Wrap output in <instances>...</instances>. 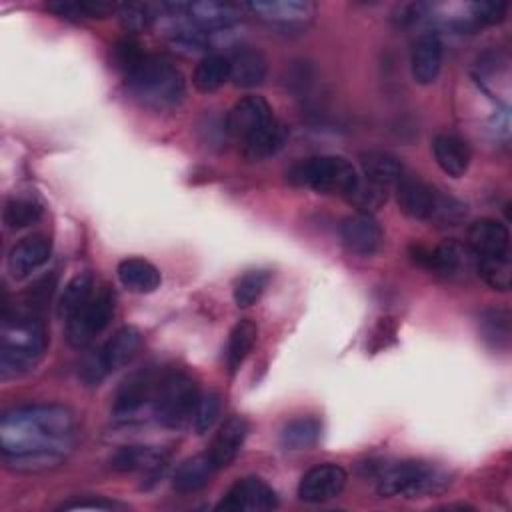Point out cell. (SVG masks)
Here are the masks:
<instances>
[{
	"mask_svg": "<svg viewBox=\"0 0 512 512\" xmlns=\"http://www.w3.org/2000/svg\"><path fill=\"white\" fill-rule=\"evenodd\" d=\"M74 416L62 406H22L6 412L0 422V442L6 462L16 468H44L60 462L74 434Z\"/></svg>",
	"mask_w": 512,
	"mask_h": 512,
	"instance_id": "1",
	"label": "cell"
},
{
	"mask_svg": "<svg viewBox=\"0 0 512 512\" xmlns=\"http://www.w3.org/2000/svg\"><path fill=\"white\" fill-rule=\"evenodd\" d=\"M48 348V332L42 316L16 310L4 312L0 330V374L20 376L36 368Z\"/></svg>",
	"mask_w": 512,
	"mask_h": 512,
	"instance_id": "2",
	"label": "cell"
},
{
	"mask_svg": "<svg viewBox=\"0 0 512 512\" xmlns=\"http://www.w3.org/2000/svg\"><path fill=\"white\" fill-rule=\"evenodd\" d=\"M130 94L146 108L162 112L176 108L184 98V76L164 56L144 54L140 64L126 76Z\"/></svg>",
	"mask_w": 512,
	"mask_h": 512,
	"instance_id": "3",
	"label": "cell"
},
{
	"mask_svg": "<svg viewBox=\"0 0 512 512\" xmlns=\"http://www.w3.org/2000/svg\"><path fill=\"white\" fill-rule=\"evenodd\" d=\"M360 174L342 156H312L298 164H294L288 172V180L298 186H308L322 194H340L348 196V192L356 186Z\"/></svg>",
	"mask_w": 512,
	"mask_h": 512,
	"instance_id": "4",
	"label": "cell"
},
{
	"mask_svg": "<svg viewBox=\"0 0 512 512\" xmlns=\"http://www.w3.org/2000/svg\"><path fill=\"white\" fill-rule=\"evenodd\" d=\"M444 476L428 462L404 460L384 468L378 476L380 496H422L436 492L444 486Z\"/></svg>",
	"mask_w": 512,
	"mask_h": 512,
	"instance_id": "5",
	"label": "cell"
},
{
	"mask_svg": "<svg viewBox=\"0 0 512 512\" xmlns=\"http://www.w3.org/2000/svg\"><path fill=\"white\" fill-rule=\"evenodd\" d=\"M198 390L192 378L180 372H168L162 376L156 398H154V414L160 424L166 428H182L188 420H192Z\"/></svg>",
	"mask_w": 512,
	"mask_h": 512,
	"instance_id": "6",
	"label": "cell"
},
{
	"mask_svg": "<svg viewBox=\"0 0 512 512\" xmlns=\"http://www.w3.org/2000/svg\"><path fill=\"white\" fill-rule=\"evenodd\" d=\"M114 316V294L108 286L94 288L90 300L66 322V340L74 348L88 346Z\"/></svg>",
	"mask_w": 512,
	"mask_h": 512,
	"instance_id": "7",
	"label": "cell"
},
{
	"mask_svg": "<svg viewBox=\"0 0 512 512\" xmlns=\"http://www.w3.org/2000/svg\"><path fill=\"white\" fill-rule=\"evenodd\" d=\"M278 506L276 492L260 478L248 476L236 480L218 502L216 510L224 512H260Z\"/></svg>",
	"mask_w": 512,
	"mask_h": 512,
	"instance_id": "8",
	"label": "cell"
},
{
	"mask_svg": "<svg viewBox=\"0 0 512 512\" xmlns=\"http://www.w3.org/2000/svg\"><path fill=\"white\" fill-rule=\"evenodd\" d=\"M410 254L414 262L440 276L460 274L472 264V258H476L468 246H462L454 240H446L434 248L412 246Z\"/></svg>",
	"mask_w": 512,
	"mask_h": 512,
	"instance_id": "9",
	"label": "cell"
},
{
	"mask_svg": "<svg viewBox=\"0 0 512 512\" xmlns=\"http://www.w3.org/2000/svg\"><path fill=\"white\" fill-rule=\"evenodd\" d=\"M348 474L342 466L326 462L310 468L298 484V498L308 504H320L336 498L346 486Z\"/></svg>",
	"mask_w": 512,
	"mask_h": 512,
	"instance_id": "10",
	"label": "cell"
},
{
	"mask_svg": "<svg viewBox=\"0 0 512 512\" xmlns=\"http://www.w3.org/2000/svg\"><path fill=\"white\" fill-rule=\"evenodd\" d=\"M162 376L156 370H140L130 374L116 392L114 398V414L116 416H130L144 408L146 404H154L158 386Z\"/></svg>",
	"mask_w": 512,
	"mask_h": 512,
	"instance_id": "11",
	"label": "cell"
},
{
	"mask_svg": "<svg viewBox=\"0 0 512 512\" xmlns=\"http://www.w3.org/2000/svg\"><path fill=\"white\" fill-rule=\"evenodd\" d=\"M272 120V108L262 96H244L230 108L226 116V128L234 138L244 142Z\"/></svg>",
	"mask_w": 512,
	"mask_h": 512,
	"instance_id": "12",
	"label": "cell"
},
{
	"mask_svg": "<svg viewBox=\"0 0 512 512\" xmlns=\"http://www.w3.org/2000/svg\"><path fill=\"white\" fill-rule=\"evenodd\" d=\"M340 238L344 246L358 256H372L384 244V232L368 212L346 216L340 224Z\"/></svg>",
	"mask_w": 512,
	"mask_h": 512,
	"instance_id": "13",
	"label": "cell"
},
{
	"mask_svg": "<svg viewBox=\"0 0 512 512\" xmlns=\"http://www.w3.org/2000/svg\"><path fill=\"white\" fill-rule=\"evenodd\" d=\"M396 200L402 210L412 220H430L438 206V194L430 184L420 180L418 176L402 174L396 182Z\"/></svg>",
	"mask_w": 512,
	"mask_h": 512,
	"instance_id": "14",
	"label": "cell"
},
{
	"mask_svg": "<svg viewBox=\"0 0 512 512\" xmlns=\"http://www.w3.org/2000/svg\"><path fill=\"white\" fill-rule=\"evenodd\" d=\"M242 8L278 26L304 24L316 12V4L308 0H256V2L242 4Z\"/></svg>",
	"mask_w": 512,
	"mask_h": 512,
	"instance_id": "15",
	"label": "cell"
},
{
	"mask_svg": "<svg viewBox=\"0 0 512 512\" xmlns=\"http://www.w3.org/2000/svg\"><path fill=\"white\" fill-rule=\"evenodd\" d=\"M52 252V244L42 234H32L22 238L18 244L12 246L8 254V272L20 280L30 276L34 270H38L42 264L48 262Z\"/></svg>",
	"mask_w": 512,
	"mask_h": 512,
	"instance_id": "16",
	"label": "cell"
},
{
	"mask_svg": "<svg viewBox=\"0 0 512 512\" xmlns=\"http://www.w3.org/2000/svg\"><path fill=\"white\" fill-rule=\"evenodd\" d=\"M412 76L418 84H432L442 68V40L436 32H424L416 38L410 52Z\"/></svg>",
	"mask_w": 512,
	"mask_h": 512,
	"instance_id": "17",
	"label": "cell"
},
{
	"mask_svg": "<svg viewBox=\"0 0 512 512\" xmlns=\"http://www.w3.org/2000/svg\"><path fill=\"white\" fill-rule=\"evenodd\" d=\"M510 234L508 228L492 218H480L468 228V248L476 258L508 254Z\"/></svg>",
	"mask_w": 512,
	"mask_h": 512,
	"instance_id": "18",
	"label": "cell"
},
{
	"mask_svg": "<svg viewBox=\"0 0 512 512\" xmlns=\"http://www.w3.org/2000/svg\"><path fill=\"white\" fill-rule=\"evenodd\" d=\"M246 434H248V422L242 416H232L220 426L208 450V456L216 466V470L228 466L238 456L246 440Z\"/></svg>",
	"mask_w": 512,
	"mask_h": 512,
	"instance_id": "19",
	"label": "cell"
},
{
	"mask_svg": "<svg viewBox=\"0 0 512 512\" xmlns=\"http://www.w3.org/2000/svg\"><path fill=\"white\" fill-rule=\"evenodd\" d=\"M230 82L238 88L260 86L266 78V58L258 48L242 46L230 58Z\"/></svg>",
	"mask_w": 512,
	"mask_h": 512,
	"instance_id": "20",
	"label": "cell"
},
{
	"mask_svg": "<svg viewBox=\"0 0 512 512\" xmlns=\"http://www.w3.org/2000/svg\"><path fill=\"white\" fill-rule=\"evenodd\" d=\"M432 154L442 172L452 178L464 176L470 166V146L456 134H438L432 140Z\"/></svg>",
	"mask_w": 512,
	"mask_h": 512,
	"instance_id": "21",
	"label": "cell"
},
{
	"mask_svg": "<svg viewBox=\"0 0 512 512\" xmlns=\"http://www.w3.org/2000/svg\"><path fill=\"white\" fill-rule=\"evenodd\" d=\"M240 8L242 6H236L230 2H212V0L186 2L184 16H188L192 24L198 26L200 30L212 32L236 22L240 16Z\"/></svg>",
	"mask_w": 512,
	"mask_h": 512,
	"instance_id": "22",
	"label": "cell"
},
{
	"mask_svg": "<svg viewBox=\"0 0 512 512\" xmlns=\"http://www.w3.org/2000/svg\"><path fill=\"white\" fill-rule=\"evenodd\" d=\"M360 168H362V178L382 186V188H390L396 186V182L402 178L404 168L402 162L384 150H368L360 154Z\"/></svg>",
	"mask_w": 512,
	"mask_h": 512,
	"instance_id": "23",
	"label": "cell"
},
{
	"mask_svg": "<svg viewBox=\"0 0 512 512\" xmlns=\"http://www.w3.org/2000/svg\"><path fill=\"white\" fill-rule=\"evenodd\" d=\"M116 272L122 286L136 294H150L162 282L160 270L144 258H126L118 264Z\"/></svg>",
	"mask_w": 512,
	"mask_h": 512,
	"instance_id": "24",
	"label": "cell"
},
{
	"mask_svg": "<svg viewBox=\"0 0 512 512\" xmlns=\"http://www.w3.org/2000/svg\"><path fill=\"white\" fill-rule=\"evenodd\" d=\"M214 472H216V466L212 464L208 452L198 454V456L184 460L176 468V472L172 476V486L180 494H192V492L202 490L210 482Z\"/></svg>",
	"mask_w": 512,
	"mask_h": 512,
	"instance_id": "25",
	"label": "cell"
},
{
	"mask_svg": "<svg viewBox=\"0 0 512 512\" xmlns=\"http://www.w3.org/2000/svg\"><path fill=\"white\" fill-rule=\"evenodd\" d=\"M140 346H142V338L136 328L124 326L116 330L114 336L100 348L108 372H114L124 364H128L138 354Z\"/></svg>",
	"mask_w": 512,
	"mask_h": 512,
	"instance_id": "26",
	"label": "cell"
},
{
	"mask_svg": "<svg viewBox=\"0 0 512 512\" xmlns=\"http://www.w3.org/2000/svg\"><path fill=\"white\" fill-rule=\"evenodd\" d=\"M164 466V456L160 450L150 446H124L116 450L110 458V468L116 472H134V470H158Z\"/></svg>",
	"mask_w": 512,
	"mask_h": 512,
	"instance_id": "27",
	"label": "cell"
},
{
	"mask_svg": "<svg viewBox=\"0 0 512 512\" xmlns=\"http://www.w3.org/2000/svg\"><path fill=\"white\" fill-rule=\"evenodd\" d=\"M286 138H288L286 126L274 118L268 126H264L262 130H258L256 134H252L250 138H246L242 142L244 144V156L248 160L268 158V156L276 154L282 148Z\"/></svg>",
	"mask_w": 512,
	"mask_h": 512,
	"instance_id": "28",
	"label": "cell"
},
{
	"mask_svg": "<svg viewBox=\"0 0 512 512\" xmlns=\"http://www.w3.org/2000/svg\"><path fill=\"white\" fill-rule=\"evenodd\" d=\"M228 80H230V62L222 54H208V56H204L196 64L194 74H192L194 88L198 92H204V94L218 90Z\"/></svg>",
	"mask_w": 512,
	"mask_h": 512,
	"instance_id": "29",
	"label": "cell"
},
{
	"mask_svg": "<svg viewBox=\"0 0 512 512\" xmlns=\"http://www.w3.org/2000/svg\"><path fill=\"white\" fill-rule=\"evenodd\" d=\"M94 292V280L88 272L76 274L64 288L62 296H60V304H58V316L62 320H70L92 296Z\"/></svg>",
	"mask_w": 512,
	"mask_h": 512,
	"instance_id": "30",
	"label": "cell"
},
{
	"mask_svg": "<svg viewBox=\"0 0 512 512\" xmlns=\"http://www.w3.org/2000/svg\"><path fill=\"white\" fill-rule=\"evenodd\" d=\"M256 334H258L256 324L250 320H240L230 330V338H228V346H226V366H228L230 374H234L246 360V356L256 340Z\"/></svg>",
	"mask_w": 512,
	"mask_h": 512,
	"instance_id": "31",
	"label": "cell"
},
{
	"mask_svg": "<svg viewBox=\"0 0 512 512\" xmlns=\"http://www.w3.org/2000/svg\"><path fill=\"white\" fill-rule=\"evenodd\" d=\"M320 438V422L312 416L290 420L280 432V444L286 450H306Z\"/></svg>",
	"mask_w": 512,
	"mask_h": 512,
	"instance_id": "32",
	"label": "cell"
},
{
	"mask_svg": "<svg viewBox=\"0 0 512 512\" xmlns=\"http://www.w3.org/2000/svg\"><path fill=\"white\" fill-rule=\"evenodd\" d=\"M46 8L58 16L86 20V18H104L116 10L114 4L102 0H56L48 2Z\"/></svg>",
	"mask_w": 512,
	"mask_h": 512,
	"instance_id": "33",
	"label": "cell"
},
{
	"mask_svg": "<svg viewBox=\"0 0 512 512\" xmlns=\"http://www.w3.org/2000/svg\"><path fill=\"white\" fill-rule=\"evenodd\" d=\"M476 270L482 276V280L500 292L510 290L512 284V262L510 254H500V256H486V258H476Z\"/></svg>",
	"mask_w": 512,
	"mask_h": 512,
	"instance_id": "34",
	"label": "cell"
},
{
	"mask_svg": "<svg viewBox=\"0 0 512 512\" xmlns=\"http://www.w3.org/2000/svg\"><path fill=\"white\" fill-rule=\"evenodd\" d=\"M270 280V274L264 270H250L242 274L234 284V302L240 308H248L258 302L262 296L266 284Z\"/></svg>",
	"mask_w": 512,
	"mask_h": 512,
	"instance_id": "35",
	"label": "cell"
},
{
	"mask_svg": "<svg viewBox=\"0 0 512 512\" xmlns=\"http://www.w3.org/2000/svg\"><path fill=\"white\" fill-rule=\"evenodd\" d=\"M42 216L38 202L30 198H12L4 206V224L10 230H20L34 224Z\"/></svg>",
	"mask_w": 512,
	"mask_h": 512,
	"instance_id": "36",
	"label": "cell"
},
{
	"mask_svg": "<svg viewBox=\"0 0 512 512\" xmlns=\"http://www.w3.org/2000/svg\"><path fill=\"white\" fill-rule=\"evenodd\" d=\"M386 196H388L386 188L376 186V184H372V182H368L360 176L356 186L348 192L346 200L350 204H354L356 208H360L362 212H370V210L380 208L386 202Z\"/></svg>",
	"mask_w": 512,
	"mask_h": 512,
	"instance_id": "37",
	"label": "cell"
},
{
	"mask_svg": "<svg viewBox=\"0 0 512 512\" xmlns=\"http://www.w3.org/2000/svg\"><path fill=\"white\" fill-rule=\"evenodd\" d=\"M482 334L494 348H506L510 342V314L506 310H490L482 316Z\"/></svg>",
	"mask_w": 512,
	"mask_h": 512,
	"instance_id": "38",
	"label": "cell"
},
{
	"mask_svg": "<svg viewBox=\"0 0 512 512\" xmlns=\"http://www.w3.org/2000/svg\"><path fill=\"white\" fill-rule=\"evenodd\" d=\"M56 288V276H44L40 280H36L26 292H24V308L22 312L26 314H34V316H42L46 304L50 302L52 294Z\"/></svg>",
	"mask_w": 512,
	"mask_h": 512,
	"instance_id": "39",
	"label": "cell"
},
{
	"mask_svg": "<svg viewBox=\"0 0 512 512\" xmlns=\"http://www.w3.org/2000/svg\"><path fill=\"white\" fill-rule=\"evenodd\" d=\"M220 416V396L216 392H204L198 396L192 420L196 434H206Z\"/></svg>",
	"mask_w": 512,
	"mask_h": 512,
	"instance_id": "40",
	"label": "cell"
},
{
	"mask_svg": "<svg viewBox=\"0 0 512 512\" xmlns=\"http://www.w3.org/2000/svg\"><path fill=\"white\" fill-rule=\"evenodd\" d=\"M146 52H142L140 44L132 38H126V40H120L112 46V64L124 74L128 76L138 64L140 60L144 58Z\"/></svg>",
	"mask_w": 512,
	"mask_h": 512,
	"instance_id": "41",
	"label": "cell"
},
{
	"mask_svg": "<svg viewBox=\"0 0 512 512\" xmlns=\"http://www.w3.org/2000/svg\"><path fill=\"white\" fill-rule=\"evenodd\" d=\"M118 16H120V22L126 30L140 32L154 18V6H150V4H124V6H120Z\"/></svg>",
	"mask_w": 512,
	"mask_h": 512,
	"instance_id": "42",
	"label": "cell"
},
{
	"mask_svg": "<svg viewBox=\"0 0 512 512\" xmlns=\"http://www.w3.org/2000/svg\"><path fill=\"white\" fill-rule=\"evenodd\" d=\"M78 374L86 386H98L104 380V376L108 374L106 362L102 358V350H94V352L86 354L80 362Z\"/></svg>",
	"mask_w": 512,
	"mask_h": 512,
	"instance_id": "43",
	"label": "cell"
},
{
	"mask_svg": "<svg viewBox=\"0 0 512 512\" xmlns=\"http://www.w3.org/2000/svg\"><path fill=\"white\" fill-rule=\"evenodd\" d=\"M508 6L504 2H494V0H486V2H476L472 4V16L476 22L480 24H498L504 20Z\"/></svg>",
	"mask_w": 512,
	"mask_h": 512,
	"instance_id": "44",
	"label": "cell"
},
{
	"mask_svg": "<svg viewBox=\"0 0 512 512\" xmlns=\"http://www.w3.org/2000/svg\"><path fill=\"white\" fill-rule=\"evenodd\" d=\"M426 10V4L422 2H408V4H400L392 16L396 26H410L414 24Z\"/></svg>",
	"mask_w": 512,
	"mask_h": 512,
	"instance_id": "45",
	"label": "cell"
},
{
	"mask_svg": "<svg viewBox=\"0 0 512 512\" xmlns=\"http://www.w3.org/2000/svg\"><path fill=\"white\" fill-rule=\"evenodd\" d=\"M114 506H116L114 502L96 500V502H70V504H64L62 510H86V508H92V510H112Z\"/></svg>",
	"mask_w": 512,
	"mask_h": 512,
	"instance_id": "46",
	"label": "cell"
}]
</instances>
